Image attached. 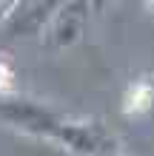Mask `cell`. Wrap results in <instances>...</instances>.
<instances>
[{
	"label": "cell",
	"mask_w": 154,
	"mask_h": 156,
	"mask_svg": "<svg viewBox=\"0 0 154 156\" xmlns=\"http://www.w3.org/2000/svg\"><path fill=\"white\" fill-rule=\"evenodd\" d=\"M0 119L14 131L49 139L71 156H120V142L100 119H77L26 97H0Z\"/></svg>",
	"instance_id": "cell-1"
},
{
	"label": "cell",
	"mask_w": 154,
	"mask_h": 156,
	"mask_svg": "<svg viewBox=\"0 0 154 156\" xmlns=\"http://www.w3.org/2000/svg\"><path fill=\"white\" fill-rule=\"evenodd\" d=\"M151 9H154V3H151Z\"/></svg>",
	"instance_id": "cell-6"
},
{
	"label": "cell",
	"mask_w": 154,
	"mask_h": 156,
	"mask_svg": "<svg viewBox=\"0 0 154 156\" xmlns=\"http://www.w3.org/2000/svg\"><path fill=\"white\" fill-rule=\"evenodd\" d=\"M154 105V85L151 82H134L126 94V105L123 111L126 114H137L140 108H151Z\"/></svg>",
	"instance_id": "cell-4"
},
{
	"label": "cell",
	"mask_w": 154,
	"mask_h": 156,
	"mask_svg": "<svg viewBox=\"0 0 154 156\" xmlns=\"http://www.w3.org/2000/svg\"><path fill=\"white\" fill-rule=\"evenodd\" d=\"M86 17H88V6L86 3H60L54 17L46 26V31H43L46 45L54 48V51L71 48L86 31Z\"/></svg>",
	"instance_id": "cell-2"
},
{
	"label": "cell",
	"mask_w": 154,
	"mask_h": 156,
	"mask_svg": "<svg viewBox=\"0 0 154 156\" xmlns=\"http://www.w3.org/2000/svg\"><path fill=\"white\" fill-rule=\"evenodd\" d=\"M12 94H17L14 91V74H12V68L0 60V97H12Z\"/></svg>",
	"instance_id": "cell-5"
},
{
	"label": "cell",
	"mask_w": 154,
	"mask_h": 156,
	"mask_svg": "<svg viewBox=\"0 0 154 156\" xmlns=\"http://www.w3.org/2000/svg\"><path fill=\"white\" fill-rule=\"evenodd\" d=\"M60 3H12V12L0 17V26L9 37L43 34Z\"/></svg>",
	"instance_id": "cell-3"
}]
</instances>
